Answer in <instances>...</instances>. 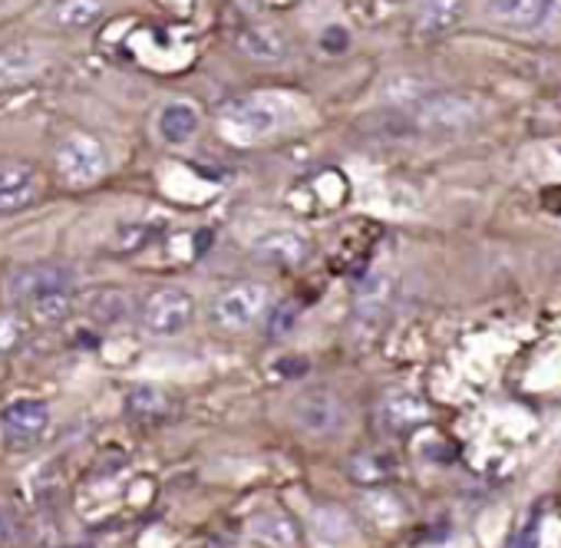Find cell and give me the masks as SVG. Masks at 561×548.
I'll list each match as a JSON object with an SVG mask.
<instances>
[{
    "mask_svg": "<svg viewBox=\"0 0 561 548\" xmlns=\"http://www.w3.org/2000/svg\"><path fill=\"white\" fill-rule=\"evenodd\" d=\"M139 321L156 338L182 334L195 321V298L185 288H159L142 301Z\"/></svg>",
    "mask_w": 561,
    "mask_h": 548,
    "instance_id": "5b68a950",
    "label": "cell"
},
{
    "mask_svg": "<svg viewBox=\"0 0 561 548\" xmlns=\"http://www.w3.org/2000/svg\"><path fill=\"white\" fill-rule=\"evenodd\" d=\"M466 14V0H423L416 8V34L420 37H446L449 31L459 27Z\"/></svg>",
    "mask_w": 561,
    "mask_h": 548,
    "instance_id": "e0dca14e",
    "label": "cell"
},
{
    "mask_svg": "<svg viewBox=\"0 0 561 548\" xmlns=\"http://www.w3.org/2000/svg\"><path fill=\"white\" fill-rule=\"evenodd\" d=\"M248 532L264 548H301V528H298V522L288 512H280V509H267V512L254 515L251 525H248Z\"/></svg>",
    "mask_w": 561,
    "mask_h": 548,
    "instance_id": "2e32d148",
    "label": "cell"
},
{
    "mask_svg": "<svg viewBox=\"0 0 561 548\" xmlns=\"http://www.w3.org/2000/svg\"><path fill=\"white\" fill-rule=\"evenodd\" d=\"M218 126H221L225 139H231L238 146H254V142H264L267 136L280 133V126H285V110H280V103L271 96H241V100H231L228 106H221Z\"/></svg>",
    "mask_w": 561,
    "mask_h": 548,
    "instance_id": "6da1fadb",
    "label": "cell"
},
{
    "mask_svg": "<svg viewBox=\"0 0 561 548\" xmlns=\"http://www.w3.org/2000/svg\"><path fill=\"white\" fill-rule=\"evenodd\" d=\"M41 50L27 41L0 44V90H18L41 73Z\"/></svg>",
    "mask_w": 561,
    "mask_h": 548,
    "instance_id": "9a60e30c",
    "label": "cell"
},
{
    "mask_svg": "<svg viewBox=\"0 0 561 548\" xmlns=\"http://www.w3.org/2000/svg\"><path fill=\"white\" fill-rule=\"evenodd\" d=\"M126 407H129V413H133L136 420H142V423H156V420H162L165 410H169L165 393L156 390V387H136V390L129 393Z\"/></svg>",
    "mask_w": 561,
    "mask_h": 548,
    "instance_id": "7402d4cb",
    "label": "cell"
},
{
    "mask_svg": "<svg viewBox=\"0 0 561 548\" xmlns=\"http://www.w3.org/2000/svg\"><path fill=\"white\" fill-rule=\"evenodd\" d=\"M535 545H538V525L528 522V528H525V535L515 541V548H535Z\"/></svg>",
    "mask_w": 561,
    "mask_h": 548,
    "instance_id": "484cf974",
    "label": "cell"
},
{
    "mask_svg": "<svg viewBox=\"0 0 561 548\" xmlns=\"http://www.w3.org/2000/svg\"><path fill=\"white\" fill-rule=\"evenodd\" d=\"M80 308L90 321H96L103 328H116L133 315V305L119 288H96V292L80 298Z\"/></svg>",
    "mask_w": 561,
    "mask_h": 548,
    "instance_id": "ac0fdd59",
    "label": "cell"
},
{
    "mask_svg": "<svg viewBox=\"0 0 561 548\" xmlns=\"http://www.w3.org/2000/svg\"><path fill=\"white\" fill-rule=\"evenodd\" d=\"M8 8H11V0H0V14H4Z\"/></svg>",
    "mask_w": 561,
    "mask_h": 548,
    "instance_id": "83f0119b",
    "label": "cell"
},
{
    "mask_svg": "<svg viewBox=\"0 0 561 548\" xmlns=\"http://www.w3.org/2000/svg\"><path fill=\"white\" fill-rule=\"evenodd\" d=\"M149 241H152V228H149V225H126V228H119V235L113 238V251L133 254V251H142Z\"/></svg>",
    "mask_w": 561,
    "mask_h": 548,
    "instance_id": "603a6c76",
    "label": "cell"
},
{
    "mask_svg": "<svg viewBox=\"0 0 561 548\" xmlns=\"http://www.w3.org/2000/svg\"><path fill=\"white\" fill-rule=\"evenodd\" d=\"M54 165H57V175L67 185L83 189V185H96L110 172V152L96 136L70 133V136H64L57 142Z\"/></svg>",
    "mask_w": 561,
    "mask_h": 548,
    "instance_id": "7a4b0ae2",
    "label": "cell"
},
{
    "mask_svg": "<svg viewBox=\"0 0 561 548\" xmlns=\"http://www.w3.org/2000/svg\"><path fill=\"white\" fill-rule=\"evenodd\" d=\"M8 535V522H4V512H0V538Z\"/></svg>",
    "mask_w": 561,
    "mask_h": 548,
    "instance_id": "4316f807",
    "label": "cell"
},
{
    "mask_svg": "<svg viewBox=\"0 0 561 548\" xmlns=\"http://www.w3.org/2000/svg\"><path fill=\"white\" fill-rule=\"evenodd\" d=\"M234 47L241 50V57H248L251 64H264V67H277L291 57V44L271 24H244L234 31Z\"/></svg>",
    "mask_w": 561,
    "mask_h": 548,
    "instance_id": "7c38bea8",
    "label": "cell"
},
{
    "mask_svg": "<svg viewBox=\"0 0 561 548\" xmlns=\"http://www.w3.org/2000/svg\"><path fill=\"white\" fill-rule=\"evenodd\" d=\"M351 47V31L341 27V24H331L324 34H321V50L324 54H344Z\"/></svg>",
    "mask_w": 561,
    "mask_h": 548,
    "instance_id": "d4e9b609",
    "label": "cell"
},
{
    "mask_svg": "<svg viewBox=\"0 0 561 548\" xmlns=\"http://www.w3.org/2000/svg\"><path fill=\"white\" fill-rule=\"evenodd\" d=\"M383 416H387L390 426H416V423H423V420L430 416V410H426V403H423L420 397H413V393H393V397H387V403H383Z\"/></svg>",
    "mask_w": 561,
    "mask_h": 548,
    "instance_id": "ffe728a7",
    "label": "cell"
},
{
    "mask_svg": "<svg viewBox=\"0 0 561 548\" xmlns=\"http://www.w3.org/2000/svg\"><path fill=\"white\" fill-rule=\"evenodd\" d=\"M251 251L264 261V264H274V267H305L308 258H311V241L308 235L295 231V228H271L264 235L254 238Z\"/></svg>",
    "mask_w": 561,
    "mask_h": 548,
    "instance_id": "9c48e42d",
    "label": "cell"
},
{
    "mask_svg": "<svg viewBox=\"0 0 561 548\" xmlns=\"http://www.w3.org/2000/svg\"><path fill=\"white\" fill-rule=\"evenodd\" d=\"M267 311V288L257 285V282H241V285H231L225 288L215 305H211V324L221 328V331H248L254 328Z\"/></svg>",
    "mask_w": 561,
    "mask_h": 548,
    "instance_id": "277c9868",
    "label": "cell"
},
{
    "mask_svg": "<svg viewBox=\"0 0 561 548\" xmlns=\"http://www.w3.org/2000/svg\"><path fill=\"white\" fill-rule=\"evenodd\" d=\"M21 334H24L21 318H18L14 311H0V354L14 351V347H18V341H21Z\"/></svg>",
    "mask_w": 561,
    "mask_h": 548,
    "instance_id": "cb8c5ba5",
    "label": "cell"
},
{
    "mask_svg": "<svg viewBox=\"0 0 561 548\" xmlns=\"http://www.w3.org/2000/svg\"><path fill=\"white\" fill-rule=\"evenodd\" d=\"M50 430V407L37 397H21L0 413V443L8 449H31Z\"/></svg>",
    "mask_w": 561,
    "mask_h": 548,
    "instance_id": "8992f818",
    "label": "cell"
},
{
    "mask_svg": "<svg viewBox=\"0 0 561 548\" xmlns=\"http://www.w3.org/2000/svg\"><path fill=\"white\" fill-rule=\"evenodd\" d=\"M73 288H77L73 274L60 264H27V267H18L8 278V298L24 311L47 295L73 292Z\"/></svg>",
    "mask_w": 561,
    "mask_h": 548,
    "instance_id": "52a82bcc",
    "label": "cell"
},
{
    "mask_svg": "<svg viewBox=\"0 0 561 548\" xmlns=\"http://www.w3.org/2000/svg\"><path fill=\"white\" fill-rule=\"evenodd\" d=\"M558 11V0H485L492 24L508 31H541Z\"/></svg>",
    "mask_w": 561,
    "mask_h": 548,
    "instance_id": "30bf717a",
    "label": "cell"
},
{
    "mask_svg": "<svg viewBox=\"0 0 561 548\" xmlns=\"http://www.w3.org/2000/svg\"><path fill=\"white\" fill-rule=\"evenodd\" d=\"M430 96V87L423 77H410V73H397L383 83V100L390 103H403V106H416L420 100Z\"/></svg>",
    "mask_w": 561,
    "mask_h": 548,
    "instance_id": "44dd1931",
    "label": "cell"
},
{
    "mask_svg": "<svg viewBox=\"0 0 561 548\" xmlns=\"http://www.w3.org/2000/svg\"><path fill=\"white\" fill-rule=\"evenodd\" d=\"M41 175L27 162H0V215H18L41 198Z\"/></svg>",
    "mask_w": 561,
    "mask_h": 548,
    "instance_id": "8fae6325",
    "label": "cell"
},
{
    "mask_svg": "<svg viewBox=\"0 0 561 548\" xmlns=\"http://www.w3.org/2000/svg\"><path fill=\"white\" fill-rule=\"evenodd\" d=\"M291 416L311 436H334L347 426V407L331 390H311V393L298 397Z\"/></svg>",
    "mask_w": 561,
    "mask_h": 548,
    "instance_id": "ba28073f",
    "label": "cell"
},
{
    "mask_svg": "<svg viewBox=\"0 0 561 548\" xmlns=\"http://www.w3.org/2000/svg\"><path fill=\"white\" fill-rule=\"evenodd\" d=\"M202 129V110L188 100H169L156 116V133L165 146H185Z\"/></svg>",
    "mask_w": 561,
    "mask_h": 548,
    "instance_id": "5bb4252c",
    "label": "cell"
},
{
    "mask_svg": "<svg viewBox=\"0 0 561 548\" xmlns=\"http://www.w3.org/2000/svg\"><path fill=\"white\" fill-rule=\"evenodd\" d=\"M106 14V4L103 0H50L44 8L41 21L50 27V31H64V34H80V31H90L103 21Z\"/></svg>",
    "mask_w": 561,
    "mask_h": 548,
    "instance_id": "4fadbf2b",
    "label": "cell"
},
{
    "mask_svg": "<svg viewBox=\"0 0 561 548\" xmlns=\"http://www.w3.org/2000/svg\"><path fill=\"white\" fill-rule=\"evenodd\" d=\"M482 106L472 96L462 93H433L426 100H420L410 113V123L420 133H462L472 123H479Z\"/></svg>",
    "mask_w": 561,
    "mask_h": 548,
    "instance_id": "3957f363",
    "label": "cell"
},
{
    "mask_svg": "<svg viewBox=\"0 0 561 548\" xmlns=\"http://www.w3.org/2000/svg\"><path fill=\"white\" fill-rule=\"evenodd\" d=\"M390 298H393V288H390V278H387V274H374V278H367V282L360 285L357 305H354L357 321H374V318H380V315L387 311Z\"/></svg>",
    "mask_w": 561,
    "mask_h": 548,
    "instance_id": "d6986e66",
    "label": "cell"
},
{
    "mask_svg": "<svg viewBox=\"0 0 561 548\" xmlns=\"http://www.w3.org/2000/svg\"><path fill=\"white\" fill-rule=\"evenodd\" d=\"M387 4H407V0H387Z\"/></svg>",
    "mask_w": 561,
    "mask_h": 548,
    "instance_id": "f1b7e54d",
    "label": "cell"
}]
</instances>
